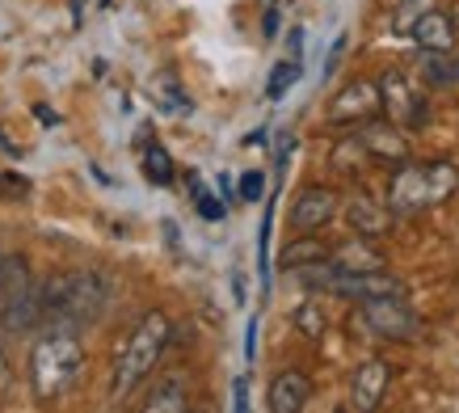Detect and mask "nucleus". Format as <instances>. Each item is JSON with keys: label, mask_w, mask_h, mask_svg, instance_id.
<instances>
[{"label": "nucleus", "mask_w": 459, "mask_h": 413, "mask_svg": "<svg viewBox=\"0 0 459 413\" xmlns=\"http://www.w3.org/2000/svg\"><path fill=\"white\" fill-rule=\"evenodd\" d=\"M42 321L47 330H84L106 312L110 303V283L98 270H72V275H51L42 283Z\"/></svg>", "instance_id": "nucleus-1"}, {"label": "nucleus", "mask_w": 459, "mask_h": 413, "mask_svg": "<svg viewBox=\"0 0 459 413\" xmlns=\"http://www.w3.org/2000/svg\"><path fill=\"white\" fill-rule=\"evenodd\" d=\"M84 367V350L76 342V333L68 330H47L30 350V384H34V397L56 400L72 388V380L81 375Z\"/></svg>", "instance_id": "nucleus-2"}, {"label": "nucleus", "mask_w": 459, "mask_h": 413, "mask_svg": "<svg viewBox=\"0 0 459 413\" xmlns=\"http://www.w3.org/2000/svg\"><path fill=\"white\" fill-rule=\"evenodd\" d=\"M165 342H169V317L165 312H148V317L131 330L123 355L114 363V400H126L148 375H152V367L160 363Z\"/></svg>", "instance_id": "nucleus-3"}, {"label": "nucleus", "mask_w": 459, "mask_h": 413, "mask_svg": "<svg viewBox=\"0 0 459 413\" xmlns=\"http://www.w3.org/2000/svg\"><path fill=\"white\" fill-rule=\"evenodd\" d=\"M42 325V291L30 283L17 295L0 300V330L4 333H30Z\"/></svg>", "instance_id": "nucleus-4"}, {"label": "nucleus", "mask_w": 459, "mask_h": 413, "mask_svg": "<svg viewBox=\"0 0 459 413\" xmlns=\"http://www.w3.org/2000/svg\"><path fill=\"white\" fill-rule=\"evenodd\" d=\"M362 321L384 338H413L418 321L401 300H362Z\"/></svg>", "instance_id": "nucleus-5"}, {"label": "nucleus", "mask_w": 459, "mask_h": 413, "mask_svg": "<svg viewBox=\"0 0 459 413\" xmlns=\"http://www.w3.org/2000/svg\"><path fill=\"white\" fill-rule=\"evenodd\" d=\"M379 101L388 106V119L396 127H413L421 119V101H418V93L409 89V81H404L401 72H388V76L379 81Z\"/></svg>", "instance_id": "nucleus-6"}, {"label": "nucleus", "mask_w": 459, "mask_h": 413, "mask_svg": "<svg viewBox=\"0 0 459 413\" xmlns=\"http://www.w3.org/2000/svg\"><path fill=\"white\" fill-rule=\"evenodd\" d=\"M333 211H337L333 190L312 186V190H304L299 198H295V206H291V228H299V233H312V228H320V224L333 220Z\"/></svg>", "instance_id": "nucleus-7"}, {"label": "nucleus", "mask_w": 459, "mask_h": 413, "mask_svg": "<svg viewBox=\"0 0 459 413\" xmlns=\"http://www.w3.org/2000/svg\"><path fill=\"white\" fill-rule=\"evenodd\" d=\"M392 206L396 211H413V206L430 203V173L426 165H404L396 178H392Z\"/></svg>", "instance_id": "nucleus-8"}, {"label": "nucleus", "mask_w": 459, "mask_h": 413, "mask_svg": "<svg viewBox=\"0 0 459 413\" xmlns=\"http://www.w3.org/2000/svg\"><path fill=\"white\" fill-rule=\"evenodd\" d=\"M384 392H388V363L384 358H367L359 372H354V409H362V413L379 409Z\"/></svg>", "instance_id": "nucleus-9"}, {"label": "nucleus", "mask_w": 459, "mask_h": 413, "mask_svg": "<svg viewBox=\"0 0 459 413\" xmlns=\"http://www.w3.org/2000/svg\"><path fill=\"white\" fill-rule=\"evenodd\" d=\"M312 397V384H307L304 372H282L274 375V384H270V409L274 413H299Z\"/></svg>", "instance_id": "nucleus-10"}, {"label": "nucleus", "mask_w": 459, "mask_h": 413, "mask_svg": "<svg viewBox=\"0 0 459 413\" xmlns=\"http://www.w3.org/2000/svg\"><path fill=\"white\" fill-rule=\"evenodd\" d=\"M409 30H413V39L421 42V51H451V47H455V26H451L443 13H434V9L413 17Z\"/></svg>", "instance_id": "nucleus-11"}, {"label": "nucleus", "mask_w": 459, "mask_h": 413, "mask_svg": "<svg viewBox=\"0 0 459 413\" xmlns=\"http://www.w3.org/2000/svg\"><path fill=\"white\" fill-rule=\"evenodd\" d=\"M359 139H362V148H371L376 156H384V161H404V156H409V144H404L388 123H367L359 131Z\"/></svg>", "instance_id": "nucleus-12"}, {"label": "nucleus", "mask_w": 459, "mask_h": 413, "mask_svg": "<svg viewBox=\"0 0 459 413\" xmlns=\"http://www.w3.org/2000/svg\"><path fill=\"white\" fill-rule=\"evenodd\" d=\"M186 405H190V400H186V375L181 372L165 375V380L152 388V397L143 400V409L148 413H181Z\"/></svg>", "instance_id": "nucleus-13"}, {"label": "nucleus", "mask_w": 459, "mask_h": 413, "mask_svg": "<svg viewBox=\"0 0 459 413\" xmlns=\"http://www.w3.org/2000/svg\"><path fill=\"white\" fill-rule=\"evenodd\" d=\"M34 278H30V262L22 253H0V300H9L17 295L22 287H30Z\"/></svg>", "instance_id": "nucleus-14"}, {"label": "nucleus", "mask_w": 459, "mask_h": 413, "mask_svg": "<svg viewBox=\"0 0 459 413\" xmlns=\"http://www.w3.org/2000/svg\"><path fill=\"white\" fill-rule=\"evenodd\" d=\"M376 101H379V93L371 89V84L354 81V84L346 89V93H342V97L333 101V119H350V114H367L371 106H376Z\"/></svg>", "instance_id": "nucleus-15"}, {"label": "nucleus", "mask_w": 459, "mask_h": 413, "mask_svg": "<svg viewBox=\"0 0 459 413\" xmlns=\"http://www.w3.org/2000/svg\"><path fill=\"white\" fill-rule=\"evenodd\" d=\"M325 258H329V253H325V245H320L316 236H299L291 245H282V266H287V270H304V266L325 262Z\"/></svg>", "instance_id": "nucleus-16"}, {"label": "nucleus", "mask_w": 459, "mask_h": 413, "mask_svg": "<svg viewBox=\"0 0 459 413\" xmlns=\"http://www.w3.org/2000/svg\"><path fill=\"white\" fill-rule=\"evenodd\" d=\"M350 228H359L362 236H379V233H388V215L379 206H371L367 198H354L350 203Z\"/></svg>", "instance_id": "nucleus-17"}, {"label": "nucleus", "mask_w": 459, "mask_h": 413, "mask_svg": "<svg viewBox=\"0 0 459 413\" xmlns=\"http://www.w3.org/2000/svg\"><path fill=\"white\" fill-rule=\"evenodd\" d=\"M379 258L376 249H367V245H359V241H350V245H342L333 253V266L337 270H379Z\"/></svg>", "instance_id": "nucleus-18"}, {"label": "nucleus", "mask_w": 459, "mask_h": 413, "mask_svg": "<svg viewBox=\"0 0 459 413\" xmlns=\"http://www.w3.org/2000/svg\"><path fill=\"white\" fill-rule=\"evenodd\" d=\"M421 68H426V76H430L434 84H451V81H459V56L451 59V51H426Z\"/></svg>", "instance_id": "nucleus-19"}, {"label": "nucleus", "mask_w": 459, "mask_h": 413, "mask_svg": "<svg viewBox=\"0 0 459 413\" xmlns=\"http://www.w3.org/2000/svg\"><path fill=\"white\" fill-rule=\"evenodd\" d=\"M426 173H430V203H443V198H451V194L459 190V173L446 165V161L426 165Z\"/></svg>", "instance_id": "nucleus-20"}, {"label": "nucleus", "mask_w": 459, "mask_h": 413, "mask_svg": "<svg viewBox=\"0 0 459 413\" xmlns=\"http://www.w3.org/2000/svg\"><path fill=\"white\" fill-rule=\"evenodd\" d=\"M143 173H148V181H156V186H169V181H173V161H169V152L160 148V144H152V148L143 152Z\"/></svg>", "instance_id": "nucleus-21"}, {"label": "nucleus", "mask_w": 459, "mask_h": 413, "mask_svg": "<svg viewBox=\"0 0 459 413\" xmlns=\"http://www.w3.org/2000/svg\"><path fill=\"white\" fill-rule=\"evenodd\" d=\"M299 81V59H287V64H279V68L270 72V84H265V97H287V89Z\"/></svg>", "instance_id": "nucleus-22"}, {"label": "nucleus", "mask_w": 459, "mask_h": 413, "mask_svg": "<svg viewBox=\"0 0 459 413\" xmlns=\"http://www.w3.org/2000/svg\"><path fill=\"white\" fill-rule=\"evenodd\" d=\"M295 325H299L304 338H320V333H325V312H320L316 303H304V308L295 312Z\"/></svg>", "instance_id": "nucleus-23"}, {"label": "nucleus", "mask_w": 459, "mask_h": 413, "mask_svg": "<svg viewBox=\"0 0 459 413\" xmlns=\"http://www.w3.org/2000/svg\"><path fill=\"white\" fill-rule=\"evenodd\" d=\"M30 181L17 178V173H0V198H26Z\"/></svg>", "instance_id": "nucleus-24"}, {"label": "nucleus", "mask_w": 459, "mask_h": 413, "mask_svg": "<svg viewBox=\"0 0 459 413\" xmlns=\"http://www.w3.org/2000/svg\"><path fill=\"white\" fill-rule=\"evenodd\" d=\"M262 186H265V178L257 169L245 173V178H240V198H245V203H257V198H262Z\"/></svg>", "instance_id": "nucleus-25"}, {"label": "nucleus", "mask_w": 459, "mask_h": 413, "mask_svg": "<svg viewBox=\"0 0 459 413\" xmlns=\"http://www.w3.org/2000/svg\"><path fill=\"white\" fill-rule=\"evenodd\" d=\"M195 198H198V215H203V220H223V203H220V198H211L207 190H198Z\"/></svg>", "instance_id": "nucleus-26"}, {"label": "nucleus", "mask_w": 459, "mask_h": 413, "mask_svg": "<svg viewBox=\"0 0 459 413\" xmlns=\"http://www.w3.org/2000/svg\"><path fill=\"white\" fill-rule=\"evenodd\" d=\"M430 9V0H401V30L413 26V17H421Z\"/></svg>", "instance_id": "nucleus-27"}, {"label": "nucleus", "mask_w": 459, "mask_h": 413, "mask_svg": "<svg viewBox=\"0 0 459 413\" xmlns=\"http://www.w3.org/2000/svg\"><path fill=\"white\" fill-rule=\"evenodd\" d=\"M245 392H249V388H245V380H237V400H232V409H249V400H245Z\"/></svg>", "instance_id": "nucleus-28"}, {"label": "nucleus", "mask_w": 459, "mask_h": 413, "mask_svg": "<svg viewBox=\"0 0 459 413\" xmlns=\"http://www.w3.org/2000/svg\"><path fill=\"white\" fill-rule=\"evenodd\" d=\"M274 34H279V13L270 9V13H265V39H274Z\"/></svg>", "instance_id": "nucleus-29"}, {"label": "nucleus", "mask_w": 459, "mask_h": 413, "mask_svg": "<svg viewBox=\"0 0 459 413\" xmlns=\"http://www.w3.org/2000/svg\"><path fill=\"white\" fill-rule=\"evenodd\" d=\"M4 380H9V358H4V350H0V388H4Z\"/></svg>", "instance_id": "nucleus-30"}]
</instances>
